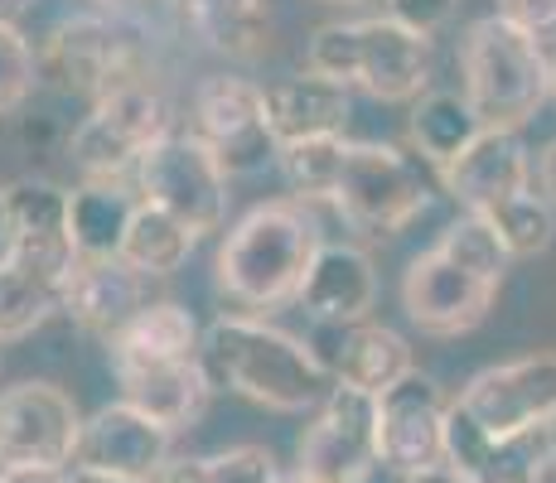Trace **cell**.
I'll return each mask as SVG.
<instances>
[{
	"label": "cell",
	"instance_id": "cell-1",
	"mask_svg": "<svg viewBox=\"0 0 556 483\" xmlns=\"http://www.w3.org/2000/svg\"><path fill=\"white\" fill-rule=\"evenodd\" d=\"M203 372L213 386L248 396L266 411H315L329 396V372L315 348L256 315H223L203 329Z\"/></svg>",
	"mask_w": 556,
	"mask_h": 483
},
{
	"label": "cell",
	"instance_id": "cell-2",
	"mask_svg": "<svg viewBox=\"0 0 556 483\" xmlns=\"http://www.w3.org/2000/svg\"><path fill=\"white\" fill-rule=\"evenodd\" d=\"M319 246H325L319 228L301 203H256L252 213L232 223L213 256V285L223 300L238 305V315L276 309L286 300H301Z\"/></svg>",
	"mask_w": 556,
	"mask_h": 483
},
{
	"label": "cell",
	"instance_id": "cell-3",
	"mask_svg": "<svg viewBox=\"0 0 556 483\" xmlns=\"http://www.w3.org/2000/svg\"><path fill=\"white\" fill-rule=\"evenodd\" d=\"M309 73L344 82V88H363L378 102H416L426 97L435 68L431 35H416L402 20H392L388 10L358 20H334L319 25L305 53Z\"/></svg>",
	"mask_w": 556,
	"mask_h": 483
},
{
	"label": "cell",
	"instance_id": "cell-4",
	"mask_svg": "<svg viewBox=\"0 0 556 483\" xmlns=\"http://www.w3.org/2000/svg\"><path fill=\"white\" fill-rule=\"evenodd\" d=\"M556 88L552 53L542 39L522 35L513 20H475L459 39V92L494 131H522Z\"/></svg>",
	"mask_w": 556,
	"mask_h": 483
},
{
	"label": "cell",
	"instance_id": "cell-5",
	"mask_svg": "<svg viewBox=\"0 0 556 483\" xmlns=\"http://www.w3.org/2000/svg\"><path fill=\"white\" fill-rule=\"evenodd\" d=\"M146 78H155V35L141 20V10L136 15H116V10L68 15L39 45V82L59 92L98 102V97Z\"/></svg>",
	"mask_w": 556,
	"mask_h": 483
},
{
	"label": "cell",
	"instance_id": "cell-6",
	"mask_svg": "<svg viewBox=\"0 0 556 483\" xmlns=\"http://www.w3.org/2000/svg\"><path fill=\"white\" fill-rule=\"evenodd\" d=\"M435 169L421 155L388 141H344V160H339L334 189L325 203L354 232L368 238H397L406 223H416L435 199Z\"/></svg>",
	"mask_w": 556,
	"mask_h": 483
},
{
	"label": "cell",
	"instance_id": "cell-7",
	"mask_svg": "<svg viewBox=\"0 0 556 483\" xmlns=\"http://www.w3.org/2000/svg\"><path fill=\"white\" fill-rule=\"evenodd\" d=\"M175 126V102L155 78L126 82L92 102L83 126L73 131V165L83 169L88 185H122L131 169L169 136Z\"/></svg>",
	"mask_w": 556,
	"mask_h": 483
},
{
	"label": "cell",
	"instance_id": "cell-8",
	"mask_svg": "<svg viewBox=\"0 0 556 483\" xmlns=\"http://www.w3.org/2000/svg\"><path fill=\"white\" fill-rule=\"evenodd\" d=\"M295 459H301L295 469L319 483H368L372 469L382 465L378 396L334 382L309 416Z\"/></svg>",
	"mask_w": 556,
	"mask_h": 483
},
{
	"label": "cell",
	"instance_id": "cell-9",
	"mask_svg": "<svg viewBox=\"0 0 556 483\" xmlns=\"http://www.w3.org/2000/svg\"><path fill=\"white\" fill-rule=\"evenodd\" d=\"M136 193L155 208L175 213L194 238L218 232L228 218V169L218 165V155L199 136L169 131L136 169Z\"/></svg>",
	"mask_w": 556,
	"mask_h": 483
},
{
	"label": "cell",
	"instance_id": "cell-10",
	"mask_svg": "<svg viewBox=\"0 0 556 483\" xmlns=\"http://www.w3.org/2000/svg\"><path fill=\"white\" fill-rule=\"evenodd\" d=\"M194 136L218 155L228 179L256 175L281 155V141L266 116V88L232 73H213L194 88Z\"/></svg>",
	"mask_w": 556,
	"mask_h": 483
},
{
	"label": "cell",
	"instance_id": "cell-11",
	"mask_svg": "<svg viewBox=\"0 0 556 483\" xmlns=\"http://www.w3.org/2000/svg\"><path fill=\"white\" fill-rule=\"evenodd\" d=\"M498 290L504 285L489 281V276H479V271H469L465 262H455V256L435 242L431 252L412 256V266H406L402 309L421 334L459 339V334H469V329L484 325V315L494 309Z\"/></svg>",
	"mask_w": 556,
	"mask_h": 483
},
{
	"label": "cell",
	"instance_id": "cell-12",
	"mask_svg": "<svg viewBox=\"0 0 556 483\" xmlns=\"http://www.w3.org/2000/svg\"><path fill=\"white\" fill-rule=\"evenodd\" d=\"M83 416L53 382H20L0 392V465L63 469L78 459Z\"/></svg>",
	"mask_w": 556,
	"mask_h": 483
},
{
	"label": "cell",
	"instance_id": "cell-13",
	"mask_svg": "<svg viewBox=\"0 0 556 483\" xmlns=\"http://www.w3.org/2000/svg\"><path fill=\"white\" fill-rule=\"evenodd\" d=\"M489 435L532 431L556 411V353H528V358L484 368L455 396Z\"/></svg>",
	"mask_w": 556,
	"mask_h": 483
},
{
	"label": "cell",
	"instance_id": "cell-14",
	"mask_svg": "<svg viewBox=\"0 0 556 483\" xmlns=\"http://www.w3.org/2000/svg\"><path fill=\"white\" fill-rule=\"evenodd\" d=\"M445 416H451V396L441 392L426 372H406L378 396V421H382V465L392 474H416V469L445 465Z\"/></svg>",
	"mask_w": 556,
	"mask_h": 483
},
{
	"label": "cell",
	"instance_id": "cell-15",
	"mask_svg": "<svg viewBox=\"0 0 556 483\" xmlns=\"http://www.w3.org/2000/svg\"><path fill=\"white\" fill-rule=\"evenodd\" d=\"M445 465H455L469 483H552V455L547 431H513L489 435L459 402H451L445 416Z\"/></svg>",
	"mask_w": 556,
	"mask_h": 483
},
{
	"label": "cell",
	"instance_id": "cell-16",
	"mask_svg": "<svg viewBox=\"0 0 556 483\" xmlns=\"http://www.w3.org/2000/svg\"><path fill=\"white\" fill-rule=\"evenodd\" d=\"M309 348H315L319 368L329 372V382L358 386V392L382 396L392 382H402L412 372V343L397 329L378 325V319H334V325L309 329Z\"/></svg>",
	"mask_w": 556,
	"mask_h": 483
},
{
	"label": "cell",
	"instance_id": "cell-17",
	"mask_svg": "<svg viewBox=\"0 0 556 483\" xmlns=\"http://www.w3.org/2000/svg\"><path fill=\"white\" fill-rule=\"evenodd\" d=\"M169 425L151 421L146 411H136L131 402H112L102 406L92 421H83V440H78V459L83 469H102V474H122L136 483H155L160 469L169 465Z\"/></svg>",
	"mask_w": 556,
	"mask_h": 483
},
{
	"label": "cell",
	"instance_id": "cell-18",
	"mask_svg": "<svg viewBox=\"0 0 556 483\" xmlns=\"http://www.w3.org/2000/svg\"><path fill=\"white\" fill-rule=\"evenodd\" d=\"M10 193V218H15V262L29 271L49 276V281L68 285L73 266H78V246L68 228V189L49 185V179H15Z\"/></svg>",
	"mask_w": 556,
	"mask_h": 483
},
{
	"label": "cell",
	"instance_id": "cell-19",
	"mask_svg": "<svg viewBox=\"0 0 556 483\" xmlns=\"http://www.w3.org/2000/svg\"><path fill=\"white\" fill-rule=\"evenodd\" d=\"M151 276H141L136 266H126L122 256H102V262H78L63 285V315L73 319L78 329L98 334L112 343L151 305Z\"/></svg>",
	"mask_w": 556,
	"mask_h": 483
},
{
	"label": "cell",
	"instance_id": "cell-20",
	"mask_svg": "<svg viewBox=\"0 0 556 483\" xmlns=\"http://www.w3.org/2000/svg\"><path fill=\"white\" fill-rule=\"evenodd\" d=\"M532 169L538 165H532L518 131H494V126H484V136H479L455 165L441 169V185L465 213H489L494 203L532 189Z\"/></svg>",
	"mask_w": 556,
	"mask_h": 483
},
{
	"label": "cell",
	"instance_id": "cell-21",
	"mask_svg": "<svg viewBox=\"0 0 556 483\" xmlns=\"http://www.w3.org/2000/svg\"><path fill=\"white\" fill-rule=\"evenodd\" d=\"M266 116L281 145L295 141H325V136H349V88L325 73H301V78H281L266 88Z\"/></svg>",
	"mask_w": 556,
	"mask_h": 483
},
{
	"label": "cell",
	"instance_id": "cell-22",
	"mask_svg": "<svg viewBox=\"0 0 556 483\" xmlns=\"http://www.w3.org/2000/svg\"><path fill=\"white\" fill-rule=\"evenodd\" d=\"M378 300V271H372L368 252L349 242H325L309 262V276L301 285V309L315 325H334V319H363Z\"/></svg>",
	"mask_w": 556,
	"mask_h": 483
},
{
	"label": "cell",
	"instance_id": "cell-23",
	"mask_svg": "<svg viewBox=\"0 0 556 483\" xmlns=\"http://www.w3.org/2000/svg\"><path fill=\"white\" fill-rule=\"evenodd\" d=\"M116 382H122V402H131L136 411H146L151 421L169 425V431L194 425L213 392L199 358L194 363H126V368H116Z\"/></svg>",
	"mask_w": 556,
	"mask_h": 483
},
{
	"label": "cell",
	"instance_id": "cell-24",
	"mask_svg": "<svg viewBox=\"0 0 556 483\" xmlns=\"http://www.w3.org/2000/svg\"><path fill=\"white\" fill-rule=\"evenodd\" d=\"M112 368L126 363H194L203 353V329L175 300H151L112 343Z\"/></svg>",
	"mask_w": 556,
	"mask_h": 483
},
{
	"label": "cell",
	"instance_id": "cell-25",
	"mask_svg": "<svg viewBox=\"0 0 556 483\" xmlns=\"http://www.w3.org/2000/svg\"><path fill=\"white\" fill-rule=\"evenodd\" d=\"M484 136V122L465 92H426L412 106V150L441 175Z\"/></svg>",
	"mask_w": 556,
	"mask_h": 483
},
{
	"label": "cell",
	"instance_id": "cell-26",
	"mask_svg": "<svg viewBox=\"0 0 556 483\" xmlns=\"http://www.w3.org/2000/svg\"><path fill=\"white\" fill-rule=\"evenodd\" d=\"M141 193L126 185H83L68 199V228L78 262H102V256H122V238L131 228V213Z\"/></svg>",
	"mask_w": 556,
	"mask_h": 483
},
{
	"label": "cell",
	"instance_id": "cell-27",
	"mask_svg": "<svg viewBox=\"0 0 556 483\" xmlns=\"http://www.w3.org/2000/svg\"><path fill=\"white\" fill-rule=\"evenodd\" d=\"M185 5L189 29L208 49L228 53V59H256L271 29V10L266 0H179Z\"/></svg>",
	"mask_w": 556,
	"mask_h": 483
},
{
	"label": "cell",
	"instance_id": "cell-28",
	"mask_svg": "<svg viewBox=\"0 0 556 483\" xmlns=\"http://www.w3.org/2000/svg\"><path fill=\"white\" fill-rule=\"evenodd\" d=\"M194 242L199 238L175 218V213H165V208H155V203L141 199L131 213V228H126V238H122V262L136 266L141 276H151V281H160V276H175L179 266L189 262Z\"/></svg>",
	"mask_w": 556,
	"mask_h": 483
},
{
	"label": "cell",
	"instance_id": "cell-29",
	"mask_svg": "<svg viewBox=\"0 0 556 483\" xmlns=\"http://www.w3.org/2000/svg\"><path fill=\"white\" fill-rule=\"evenodd\" d=\"M63 309V285L49 281V276L20 266L15 256L0 262V343L25 339L45 325L49 315Z\"/></svg>",
	"mask_w": 556,
	"mask_h": 483
},
{
	"label": "cell",
	"instance_id": "cell-30",
	"mask_svg": "<svg viewBox=\"0 0 556 483\" xmlns=\"http://www.w3.org/2000/svg\"><path fill=\"white\" fill-rule=\"evenodd\" d=\"M276 479H281V469H276L271 449L232 445V449H218V455L169 459L155 483H276Z\"/></svg>",
	"mask_w": 556,
	"mask_h": 483
},
{
	"label": "cell",
	"instance_id": "cell-31",
	"mask_svg": "<svg viewBox=\"0 0 556 483\" xmlns=\"http://www.w3.org/2000/svg\"><path fill=\"white\" fill-rule=\"evenodd\" d=\"M484 218L498 228L513 262H518V256H542L556 242V203L542 199L538 189H522V193H513V199L494 203Z\"/></svg>",
	"mask_w": 556,
	"mask_h": 483
},
{
	"label": "cell",
	"instance_id": "cell-32",
	"mask_svg": "<svg viewBox=\"0 0 556 483\" xmlns=\"http://www.w3.org/2000/svg\"><path fill=\"white\" fill-rule=\"evenodd\" d=\"M344 141H349V136H325V141L281 145L276 169L286 175L291 193H301V199H329L334 175H339V160H344Z\"/></svg>",
	"mask_w": 556,
	"mask_h": 483
},
{
	"label": "cell",
	"instance_id": "cell-33",
	"mask_svg": "<svg viewBox=\"0 0 556 483\" xmlns=\"http://www.w3.org/2000/svg\"><path fill=\"white\" fill-rule=\"evenodd\" d=\"M39 82V49L15 25H0V116L20 112Z\"/></svg>",
	"mask_w": 556,
	"mask_h": 483
},
{
	"label": "cell",
	"instance_id": "cell-34",
	"mask_svg": "<svg viewBox=\"0 0 556 483\" xmlns=\"http://www.w3.org/2000/svg\"><path fill=\"white\" fill-rule=\"evenodd\" d=\"M455 5L459 0H388V15L402 20L406 29H416V35H435V29H445L455 20Z\"/></svg>",
	"mask_w": 556,
	"mask_h": 483
},
{
	"label": "cell",
	"instance_id": "cell-35",
	"mask_svg": "<svg viewBox=\"0 0 556 483\" xmlns=\"http://www.w3.org/2000/svg\"><path fill=\"white\" fill-rule=\"evenodd\" d=\"M498 15L513 20L522 35L556 45V0H498Z\"/></svg>",
	"mask_w": 556,
	"mask_h": 483
},
{
	"label": "cell",
	"instance_id": "cell-36",
	"mask_svg": "<svg viewBox=\"0 0 556 483\" xmlns=\"http://www.w3.org/2000/svg\"><path fill=\"white\" fill-rule=\"evenodd\" d=\"M532 179H538V193H542V199H552V203H556V141L542 145V155H538V169H532Z\"/></svg>",
	"mask_w": 556,
	"mask_h": 483
},
{
	"label": "cell",
	"instance_id": "cell-37",
	"mask_svg": "<svg viewBox=\"0 0 556 483\" xmlns=\"http://www.w3.org/2000/svg\"><path fill=\"white\" fill-rule=\"evenodd\" d=\"M0 483H68L63 469H15V465H0Z\"/></svg>",
	"mask_w": 556,
	"mask_h": 483
},
{
	"label": "cell",
	"instance_id": "cell-38",
	"mask_svg": "<svg viewBox=\"0 0 556 483\" xmlns=\"http://www.w3.org/2000/svg\"><path fill=\"white\" fill-rule=\"evenodd\" d=\"M402 483H469L455 465H431V469H416V474H402Z\"/></svg>",
	"mask_w": 556,
	"mask_h": 483
},
{
	"label": "cell",
	"instance_id": "cell-39",
	"mask_svg": "<svg viewBox=\"0 0 556 483\" xmlns=\"http://www.w3.org/2000/svg\"><path fill=\"white\" fill-rule=\"evenodd\" d=\"M15 252V218H10V193L0 189V262H10Z\"/></svg>",
	"mask_w": 556,
	"mask_h": 483
},
{
	"label": "cell",
	"instance_id": "cell-40",
	"mask_svg": "<svg viewBox=\"0 0 556 483\" xmlns=\"http://www.w3.org/2000/svg\"><path fill=\"white\" fill-rule=\"evenodd\" d=\"M68 483H136V479H122V474H102V469H73Z\"/></svg>",
	"mask_w": 556,
	"mask_h": 483
},
{
	"label": "cell",
	"instance_id": "cell-41",
	"mask_svg": "<svg viewBox=\"0 0 556 483\" xmlns=\"http://www.w3.org/2000/svg\"><path fill=\"white\" fill-rule=\"evenodd\" d=\"M315 5H334V10H358V15H372V10H382L388 0H315Z\"/></svg>",
	"mask_w": 556,
	"mask_h": 483
},
{
	"label": "cell",
	"instance_id": "cell-42",
	"mask_svg": "<svg viewBox=\"0 0 556 483\" xmlns=\"http://www.w3.org/2000/svg\"><path fill=\"white\" fill-rule=\"evenodd\" d=\"M35 5V0H0V25H20V15Z\"/></svg>",
	"mask_w": 556,
	"mask_h": 483
},
{
	"label": "cell",
	"instance_id": "cell-43",
	"mask_svg": "<svg viewBox=\"0 0 556 483\" xmlns=\"http://www.w3.org/2000/svg\"><path fill=\"white\" fill-rule=\"evenodd\" d=\"M92 5H98V10H116V15H136L146 0H92Z\"/></svg>",
	"mask_w": 556,
	"mask_h": 483
},
{
	"label": "cell",
	"instance_id": "cell-44",
	"mask_svg": "<svg viewBox=\"0 0 556 483\" xmlns=\"http://www.w3.org/2000/svg\"><path fill=\"white\" fill-rule=\"evenodd\" d=\"M542 431H547V455H552V474H556V411L542 421Z\"/></svg>",
	"mask_w": 556,
	"mask_h": 483
},
{
	"label": "cell",
	"instance_id": "cell-45",
	"mask_svg": "<svg viewBox=\"0 0 556 483\" xmlns=\"http://www.w3.org/2000/svg\"><path fill=\"white\" fill-rule=\"evenodd\" d=\"M276 483H319V479H309V474H301V469H295V474H281Z\"/></svg>",
	"mask_w": 556,
	"mask_h": 483
},
{
	"label": "cell",
	"instance_id": "cell-46",
	"mask_svg": "<svg viewBox=\"0 0 556 483\" xmlns=\"http://www.w3.org/2000/svg\"><path fill=\"white\" fill-rule=\"evenodd\" d=\"M552 68H556V53H552ZM552 97H556V88H552Z\"/></svg>",
	"mask_w": 556,
	"mask_h": 483
}]
</instances>
